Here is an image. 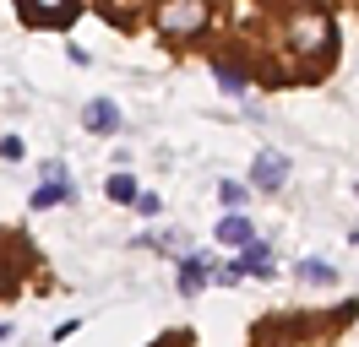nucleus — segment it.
Here are the masks:
<instances>
[{
	"instance_id": "4",
	"label": "nucleus",
	"mask_w": 359,
	"mask_h": 347,
	"mask_svg": "<svg viewBox=\"0 0 359 347\" xmlns=\"http://www.w3.org/2000/svg\"><path fill=\"white\" fill-rule=\"evenodd\" d=\"M218 244H240V250H250V244H256V228H250V217L229 212L224 222H218Z\"/></svg>"
},
{
	"instance_id": "15",
	"label": "nucleus",
	"mask_w": 359,
	"mask_h": 347,
	"mask_svg": "<svg viewBox=\"0 0 359 347\" xmlns=\"http://www.w3.org/2000/svg\"><path fill=\"white\" fill-rule=\"evenodd\" d=\"M0 288H6V260H0Z\"/></svg>"
},
{
	"instance_id": "11",
	"label": "nucleus",
	"mask_w": 359,
	"mask_h": 347,
	"mask_svg": "<svg viewBox=\"0 0 359 347\" xmlns=\"http://www.w3.org/2000/svg\"><path fill=\"white\" fill-rule=\"evenodd\" d=\"M109 195H114V201H142V195H136V179H131V174H114V179H109Z\"/></svg>"
},
{
	"instance_id": "14",
	"label": "nucleus",
	"mask_w": 359,
	"mask_h": 347,
	"mask_svg": "<svg viewBox=\"0 0 359 347\" xmlns=\"http://www.w3.org/2000/svg\"><path fill=\"white\" fill-rule=\"evenodd\" d=\"M6 337H11V325H0V342H6Z\"/></svg>"
},
{
	"instance_id": "10",
	"label": "nucleus",
	"mask_w": 359,
	"mask_h": 347,
	"mask_svg": "<svg viewBox=\"0 0 359 347\" xmlns=\"http://www.w3.org/2000/svg\"><path fill=\"white\" fill-rule=\"evenodd\" d=\"M299 277H305V282H332L337 271L327 266V260H299Z\"/></svg>"
},
{
	"instance_id": "7",
	"label": "nucleus",
	"mask_w": 359,
	"mask_h": 347,
	"mask_svg": "<svg viewBox=\"0 0 359 347\" xmlns=\"http://www.w3.org/2000/svg\"><path fill=\"white\" fill-rule=\"evenodd\" d=\"M202 282H207V260L202 255H185V260H180V288H185V293H196Z\"/></svg>"
},
{
	"instance_id": "6",
	"label": "nucleus",
	"mask_w": 359,
	"mask_h": 347,
	"mask_svg": "<svg viewBox=\"0 0 359 347\" xmlns=\"http://www.w3.org/2000/svg\"><path fill=\"white\" fill-rule=\"evenodd\" d=\"M240 271H250V277H272V250H267V244H250L245 255H240Z\"/></svg>"
},
{
	"instance_id": "9",
	"label": "nucleus",
	"mask_w": 359,
	"mask_h": 347,
	"mask_svg": "<svg viewBox=\"0 0 359 347\" xmlns=\"http://www.w3.org/2000/svg\"><path fill=\"white\" fill-rule=\"evenodd\" d=\"M60 201H66V185H39V190H33V206H39V212H44V206H60Z\"/></svg>"
},
{
	"instance_id": "5",
	"label": "nucleus",
	"mask_w": 359,
	"mask_h": 347,
	"mask_svg": "<svg viewBox=\"0 0 359 347\" xmlns=\"http://www.w3.org/2000/svg\"><path fill=\"white\" fill-rule=\"evenodd\" d=\"M82 120H88V130H98V136H109V130H120V108H114L109 98H93Z\"/></svg>"
},
{
	"instance_id": "8",
	"label": "nucleus",
	"mask_w": 359,
	"mask_h": 347,
	"mask_svg": "<svg viewBox=\"0 0 359 347\" xmlns=\"http://www.w3.org/2000/svg\"><path fill=\"white\" fill-rule=\"evenodd\" d=\"M218 82H224V92H234V98H240V92H245V71H240V65H224V60H218Z\"/></svg>"
},
{
	"instance_id": "1",
	"label": "nucleus",
	"mask_w": 359,
	"mask_h": 347,
	"mask_svg": "<svg viewBox=\"0 0 359 347\" xmlns=\"http://www.w3.org/2000/svg\"><path fill=\"white\" fill-rule=\"evenodd\" d=\"M207 6L196 0H175V6H158V27H163V38H191V33H202L207 27Z\"/></svg>"
},
{
	"instance_id": "12",
	"label": "nucleus",
	"mask_w": 359,
	"mask_h": 347,
	"mask_svg": "<svg viewBox=\"0 0 359 347\" xmlns=\"http://www.w3.org/2000/svg\"><path fill=\"white\" fill-rule=\"evenodd\" d=\"M218 195H224V206H240V201H245V190H240L234 179H224V185H218Z\"/></svg>"
},
{
	"instance_id": "13",
	"label": "nucleus",
	"mask_w": 359,
	"mask_h": 347,
	"mask_svg": "<svg viewBox=\"0 0 359 347\" xmlns=\"http://www.w3.org/2000/svg\"><path fill=\"white\" fill-rule=\"evenodd\" d=\"M0 157H6V163H17V157H22V141H17V136H6V141H0Z\"/></svg>"
},
{
	"instance_id": "2",
	"label": "nucleus",
	"mask_w": 359,
	"mask_h": 347,
	"mask_svg": "<svg viewBox=\"0 0 359 347\" xmlns=\"http://www.w3.org/2000/svg\"><path fill=\"white\" fill-rule=\"evenodd\" d=\"M250 179H256V190H278V185L289 179V157H283V152H256Z\"/></svg>"
},
{
	"instance_id": "3",
	"label": "nucleus",
	"mask_w": 359,
	"mask_h": 347,
	"mask_svg": "<svg viewBox=\"0 0 359 347\" xmlns=\"http://www.w3.org/2000/svg\"><path fill=\"white\" fill-rule=\"evenodd\" d=\"M82 17V11H76V6H60V11H44V6H39V0H22V22H33V27H66V22H76Z\"/></svg>"
}]
</instances>
